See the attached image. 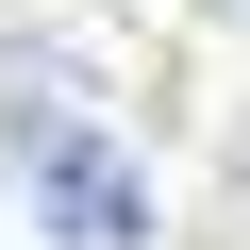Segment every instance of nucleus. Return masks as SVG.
Instances as JSON below:
<instances>
[{
  "label": "nucleus",
  "mask_w": 250,
  "mask_h": 250,
  "mask_svg": "<svg viewBox=\"0 0 250 250\" xmlns=\"http://www.w3.org/2000/svg\"><path fill=\"white\" fill-rule=\"evenodd\" d=\"M0 184H17V217L50 250H150L134 134H117L100 100H67V83H0Z\"/></svg>",
  "instance_id": "obj_1"
}]
</instances>
